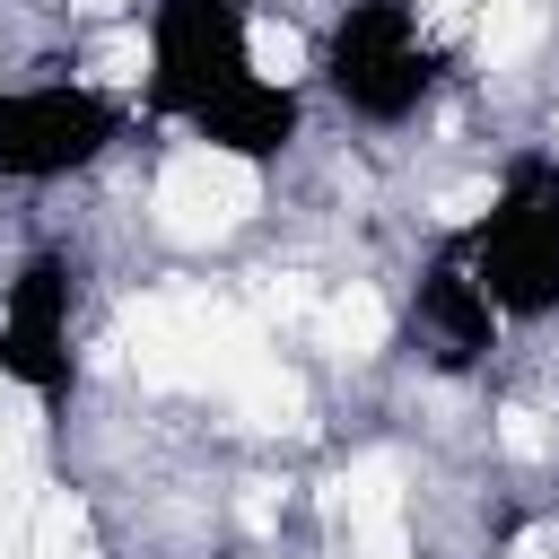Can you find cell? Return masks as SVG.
<instances>
[{
	"mask_svg": "<svg viewBox=\"0 0 559 559\" xmlns=\"http://www.w3.org/2000/svg\"><path fill=\"white\" fill-rule=\"evenodd\" d=\"M454 70V35L428 17V0H332L314 26V87L358 131H411Z\"/></svg>",
	"mask_w": 559,
	"mask_h": 559,
	"instance_id": "6da1fadb",
	"label": "cell"
},
{
	"mask_svg": "<svg viewBox=\"0 0 559 559\" xmlns=\"http://www.w3.org/2000/svg\"><path fill=\"white\" fill-rule=\"evenodd\" d=\"M454 245L507 323H559V148H515Z\"/></svg>",
	"mask_w": 559,
	"mask_h": 559,
	"instance_id": "7a4b0ae2",
	"label": "cell"
},
{
	"mask_svg": "<svg viewBox=\"0 0 559 559\" xmlns=\"http://www.w3.org/2000/svg\"><path fill=\"white\" fill-rule=\"evenodd\" d=\"M253 0H148L140 9V105L175 131H201L218 105H236L262 70L253 52Z\"/></svg>",
	"mask_w": 559,
	"mask_h": 559,
	"instance_id": "3957f363",
	"label": "cell"
},
{
	"mask_svg": "<svg viewBox=\"0 0 559 559\" xmlns=\"http://www.w3.org/2000/svg\"><path fill=\"white\" fill-rule=\"evenodd\" d=\"M140 122V96L87 79V70H44V79H0V183H79L96 175Z\"/></svg>",
	"mask_w": 559,
	"mask_h": 559,
	"instance_id": "277c9868",
	"label": "cell"
},
{
	"mask_svg": "<svg viewBox=\"0 0 559 559\" xmlns=\"http://www.w3.org/2000/svg\"><path fill=\"white\" fill-rule=\"evenodd\" d=\"M393 332H402V349L419 358V376L463 384V376H489V358H498V341H507V314L489 306L480 271H472V262H463V245L445 236V245H437V253H419V271L402 280Z\"/></svg>",
	"mask_w": 559,
	"mask_h": 559,
	"instance_id": "5b68a950",
	"label": "cell"
},
{
	"mask_svg": "<svg viewBox=\"0 0 559 559\" xmlns=\"http://www.w3.org/2000/svg\"><path fill=\"white\" fill-rule=\"evenodd\" d=\"M0 384L26 402H61L79 384V262L35 245L0 280Z\"/></svg>",
	"mask_w": 559,
	"mask_h": 559,
	"instance_id": "8992f818",
	"label": "cell"
}]
</instances>
